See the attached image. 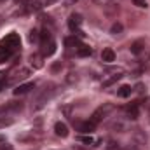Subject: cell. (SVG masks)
<instances>
[{
  "mask_svg": "<svg viewBox=\"0 0 150 150\" xmlns=\"http://www.w3.org/2000/svg\"><path fill=\"white\" fill-rule=\"evenodd\" d=\"M126 112H127V115H129L131 119H136V117H138V105L134 103V105L127 107V108H126Z\"/></svg>",
  "mask_w": 150,
  "mask_h": 150,
  "instance_id": "5bb4252c",
  "label": "cell"
},
{
  "mask_svg": "<svg viewBox=\"0 0 150 150\" xmlns=\"http://www.w3.org/2000/svg\"><path fill=\"white\" fill-rule=\"evenodd\" d=\"M65 44H67L68 47H75V49H79V47L82 45V42H80L79 37H68L67 40H65Z\"/></svg>",
  "mask_w": 150,
  "mask_h": 150,
  "instance_id": "9c48e42d",
  "label": "cell"
},
{
  "mask_svg": "<svg viewBox=\"0 0 150 150\" xmlns=\"http://www.w3.org/2000/svg\"><path fill=\"white\" fill-rule=\"evenodd\" d=\"M82 25V16L80 14H72L70 16V19H68V26H70V30L72 32H75L79 37H84V33L79 30V26Z\"/></svg>",
  "mask_w": 150,
  "mask_h": 150,
  "instance_id": "3957f363",
  "label": "cell"
},
{
  "mask_svg": "<svg viewBox=\"0 0 150 150\" xmlns=\"http://www.w3.org/2000/svg\"><path fill=\"white\" fill-rule=\"evenodd\" d=\"M112 108H113V107H112V105H108V103H107V105H103V107H100V108H96V110H94V113H93V117H91V120H93L94 124L101 122V120H103L108 113L112 112Z\"/></svg>",
  "mask_w": 150,
  "mask_h": 150,
  "instance_id": "7a4b0ae2",
  "label": "cell"
},
{
  "mask_svg": "<svg viewBox=\"0 0 150 150\" xmlns=\"http://www.w3.org/2000/svg\"><path fill=\"white\" fill-rule=\"evenodd\" d=\"M91 52H93V51H91V47H89V45H86V44H82V45L77 49V54H79V56H89Z\"/></svg>",
  "mask_w": 150,
  "mask_h": 150,
  "instance_id": "7c38bea8",
  "label": "cell"
},
{
  "mask_svg": "<svg viewBox=\"0 0 150 150\" xmlns=\"http://www.w3.org/2000/svg\"><path fill=\"white\" fill-rule=\"evenodd\" d=\"M131 86H120L119 87V91H117V94L120 96V98H127V96H131Z\"/></svg>",
  "mask_w": 150,
  "mask_h": 150,
  "instance_id": "30bf717a",
  "label": "cell"
},
{
  "mask_svg": "<svg viewBox=\"0 0 150 150\" xmlns=\"http://www.w3.org/2000/svg\"><path fill=\"white\" fill-rule=\"evenodd\" d=\"M42 54L44 56H51V54H54V51H56V44L52 42V40H49V42H45V44H42Z\"/></svg>",
  "mask_w": 150,
  "mask_h": 150,
  "instance_id": "5b68a950",
  "label": "cell"
},
{
  "mask_svg": "<svg viewBox=\"0 0 150 150\" xmlns=\"http://www.w3.org/2000/svg\"><path fill=\"white\" fill-rule=\"evenodd\" d=\"M134 2V5H138V7H147V0H133Z\"/></svg>",
  "mask_w": 150,
  "mask_h": 150,
  "instance_id": "44dd1931",
  "label": "cell"
},
{
  "mask_svg": "<svg viewBox=\"0 0 150 150\" xmlns=\"http://www.w3.org/2000/svg\"><path fill=\"white\" fill-rule=\"evenodd\" d=\"M35 87V84L33 82H26V84H21V86H18L16 89H14V94H25V93H28L30 89H33Z\"/></svg>",
  "mask_w": 150,
  "mask_h": 150,
  "instance_id": "8992f818",
  "label": "cell"
},
{
  "mask_svg": "<svg viewBox=\"0 0 150 150\" xmlns=\"http://www.w3.org/2000/svg\"><path fill=\"white\" fill-rule=\"evenodd\" d=\"M74 2H77V0H68V4H74Z\"/></svg>",
  "mask_w": 150,
  "mask_h": 150,
  "instance_id": "cb8c5ba5",
  "label": "cell"
},
{
  "mask_svg": "<svg viewBox=\"0 0 150 150\" xmlns=\"http://www.w3.org/2000/svg\"><path fill=\"white\" fill-rule=\"evenodd\" d=\"M0 150H12V149H11V145H5L4 143V145H0Z\"/></svg>",
  "mask_w": 150,
  "mask_h": 150,
  "instance_id": "603a6c76",
  "label": "cell"
},
{
  "mask_svg": "<svg viewBox=\"0 0 150 150\" xmlns=\"http://www.w3.org/2000/svg\"><path fill=\"white\" fill-rule=\"evenodd\" d=\"M79 140H80V142H82V143H86V145H91V143H93V142H94V140H93V136H91V134H89V136H80V138H79Z\"/></svg>",
  "mask_w": 150,
  "mask_h": 150,
  "instance_id": "ac0fdd59",
  "label": "cell"
},
{
  "mask_svg": "<svg viewBox=\"0 0 150 150\" xmlns=\"http://www.w3.org/2000/svg\"><path fill=\"white\" fill-rule=\"evenodd\" d=\"M120 77H122V75H113L112 79H108V80H105V82H103V87H108V86H112L113 82H115V80H119V79H120Z\"/></svg>",
  "mask_w": 150,
  "mask_h": 150,
  "instance_id": "2e32d148",
  "label": "cell"
},
{
  "mask_svg": "<svg viewBox=\"0 0 150 150\" xmlns=\"http://www.w3.org/2000/svg\"><path fill=\"white\" fill-rule=\"evenodd\" d=\"M5 80H7V74H5V72H0V91H2L4 86H5Z\"/></svg>",
  "mask_w": 150,
  "mask_h": 150,
  "instance_id": "d6986e66",
  "label": "cell"
},
{
  "mask_svg": "<svg viewBox=\"0 0 150 150\" xmlns=\"http://www.w3.org/2000/svg\"><path fill=\"white\" fill-rule=\"evenodd\" d=\"M94 127H96V124H94L93 120H86V122H80V124H79V129H80L82 133H93Z\"/></svg>",
  "mask_w": 150,
  "mask_h": 150,
  "instance_id": "52a82bcc",
  "label": "cell"
},
{
  "mask_svg": "<svg viewBox=\"0 0 150 150\" xmlns=\"http://www.w3.org/2000/svg\"><path fill=\"white\" fill-rule=\"evenodd\" d=\"M2 2H4V0H0V4H2Z\"/></svg>",
  "mask_w": 150,
  "mask_h": 150,
  "instance_id": "d4e9b609",
  "label": "cell"
},
{
  "mask_svg": "<svg viewBox=\"0 0 150 150\" xmlns=\"http://www.w3.org/2000/svg\"><path fill=\"white\" fill-rule=\"evenodd\" d=\"M101 59L105 63H112V61H115V52H113L112 49H105L101 52Z\"/></svg>",
  "mask_w": 150,
  "mask_h": 150,
  "instance_id": "ba28073f",
  "label": "cell"
},
{
  "mask_svg": "<svg viewBox=\"0 0 150 150\" xmlns=\"http://www.w3.org/2000/svg\"><path fill=\"white\" fill-rule=\"evenodd\" d=\"M54 133H56L58 136H61V138L68 136V127H67V124H65V122H56V124H54Z\"/></svg>",
  "mask_w": 150,
  "mask_h": 150,
  "instance_id": "277c9868",
  "label": "cell"
},
{
  "mask_svg": "<svg viewBox=\"0 0 150 150\" xmlns=\"http://www.w3.org/2000/svg\"><path fill=\"white\" fill-rule=\"evenodd\" d=\"M96 5H108L110 4V0H93Z\"/></svg>",
  "mask_w": 150,
  "mask_h": 150,
  "instance_id": "7402d4cb",
  "label": "cell"
},
{
  "mask_svg": "<svg viewBox=\"0 0 150 150\" xmlns=\"http://www.w3.org/2000/svg\"><path fill=\"white\" fill-rule=\"evenodd\" d=\"M142 49H143V42H142V40H136V42L131 45V52H133V54H140Z\"/></svg>",
  "mask_w": 150,
  "mask_h": 150,
  "instance_id": "4fadbf2b",
  "label": "cell"
},
{
  "mask_svg": "<svg viewBox=\"0 0 150 150\" xmlns=\"http://www.w3.org/2000/svg\"><path fill=\"white\" fill-rule=\"evenodd\" d=\"M11 56H12V51H9V49H5V47H2V45H0V63L7 61Z\"/></svg>",
  "mask_w": 150,
  "mask_h": 150,
  "instance_id": "8fae6325",
  "label": "cell"
},
{
  "mask_svg": "<svg viewBox=\"0 0 150 150\" xmlns=\"http://www.w3.org/2000/svg\"><path fill=\"white\" fill-rule=\"evenodd\" d=\"M19 44H21V38H19L18 33H9L7 37L2 38V42H0V45L5 47V49H9V51H16L19 47Z\"/></svg>",
  "mask_w": 150,
  "mask_h": 150,
  "instance_id": "6da1fadb",
  "label": "cell"
},
{
  "mask_svg": "<svg viewBox=\"0 0 150 150\" xmlns=\"http://www.w3.org/2000/svg\"><path fill=\"white\" fill-rule=\"evenodd\" d=\"M110 32H112L113 35L120 33V32H122V25H120V23H113V25H112V28H110Z\"/></svg>",
  "mask_w": 150,
  "mask_h": 150,
  "instance_id": "9a60e30c",
  "label": "cell"
},
{
  "mask_svg": "<svg viewBox=\"0 0 150 150\" xmlns=\"http://www.w3.org/2000/svg\"><path fill=\"white\" fill-rule=\"evenodd\" d=\"M38 37H40V35H38V32H35V30H32V32H30V42H37Z\"/></svg>",
  "mask_w": 150,
  "mask_h": 150,
  "instance_id": "ffe728a7",
  "label": "cell"
},
{
  "mask_svg": "<svg viewBox=\"0 0 150 150\" xmlns=\"http://www.w3.org/2000/svg\"><path fill=\"white\" fill-rule=\"evenodd\" d=\"M40 40H42V44H45V42H49V40H51V33H49L47 30H44V32L40 33Z\"/></svg>",
  "mask_w": 150,
  "mask_h": 150,
  "instance_id": "e0dca14e",
  "label": "cell"
}]
</instances>
